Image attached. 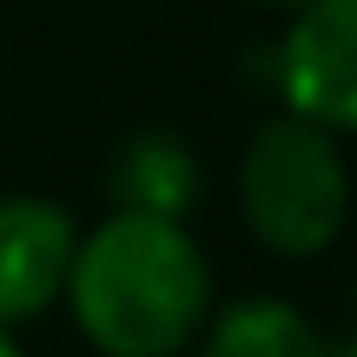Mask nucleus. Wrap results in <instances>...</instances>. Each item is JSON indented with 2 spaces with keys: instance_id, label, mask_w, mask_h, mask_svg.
<instances>
[{
  "instance_id": "nucleus-2",
  "label": "nucleus",
  "mask_w": 357,
  "mask_h": 357,
  "mask_svg": "<svg viewBox=\"0 0 357 357\" xmlns=\"http://www.w3.org/2000/svg\"><path fill=\"white\" fill-rule=\"evenodd\" d=\"M238 218L271 258H324L351 225L344 132L271 113L238 153Z\"/></svg>"
},
{
  "instance_id": "nucleus-5",
  "label": "nucleus",
  "mask_w": 357,
  "mask_h": 357,
  "mask_svg": "<svg viewBox=\"0 0 357 357\" xmlns=\"http://www.w3.org/2000/svg\"><path fill=\"white\" fill-rule=\"evenodd\" d=\"M106 212H139V218H192L205 199V159L178 126H132L113 139L100 166Z\"/></svg>"
},
{
  "instance_id": "nucleus-8",
  "label": "nucleus",
  "mask_w": 357,
  "mask_h": 357,
  "mask_svg": "<svg viewBox=\"0 0 357 357\" xmlns=\"http://www.w3.org/2000/svg\"><path fill=\"white\" fill-rule=\"evenodd\" d=\"M0 357H26V351H20V337H13L7 324H0Z\"/></svg>"
},
{
  "instance_id": "nucleus-1",
  "label": "nucleus",
  "mask_w": 357,
  "mask_h": 357,
  "mask_svg": "<svg viewBox=\"0 0 357 357\" xmlns=\"http://www.w3.org/2000/svg\"><path fill=\"white\" fill-rule=\"evenodd\" d=\"M60 305L100 357H185L218 305L212 258L185 218L106 212L79 225Z\"/></svg>"
},
{
  "instance_id": "nucleus-3",
  "label": "nucleus",
  "mask_w": 357,
  "mask_h": 357,
  "mask_svg": "<svg viewBox=\"0 0 357 357\" xmlns=\"http://www.w3.org/2000/svg\"><path fill=\"white\" fill-rule=\"evenodd\" d=\"M278 20L284 26L265 47V93L278 100V113L351 139V126H357V0H305Z\"/></svg>"
},
{
  "instance_id": "nucleus-7",
  "label": "nucleus",
  "mask_w": 357,
  "mask_h": 357,
  "mask_svg": "<svg viewBox=\"0 0 357 357\" xmlns=\"http://www.w3.org/2000/svg\"><path fill=\"white\" fill-rule=\"evenodd\" d=\"M238 7H258V13H291V7H305V0H238Z\"/></svg>"
},
{
  "instance_id": "nucleus-6",
  "label": "nucleus",
  "mask_w": 357,
  "mask_h": 357,
  "mask_svg": "<svg viewBox=\"0 0 357 357\" xmlns=\"http://www.w3.org/2000/svg\"><path fill=\"white\" fill-rule=\"evenodd\" d=\"M185 357H351V337L324 331L291 298H231L212 305Z\"/></svg>"
},
{
  "instance_id": "nucleus-4",
  "label": "nucleus",
  "mask_w": 357,
  "mask_h": 357,
  "mask_svg": "<svg viewBox=\"0 0 357 357\" xmlns=\"http://www.w3.org/2000/svg\"><path fill=\"white\" fill-rule=\"evenodd\" d=\"M79 218L40 192H0V324H20L60 311L66 271H73Z\"/></svg>"
}]
</instances>
